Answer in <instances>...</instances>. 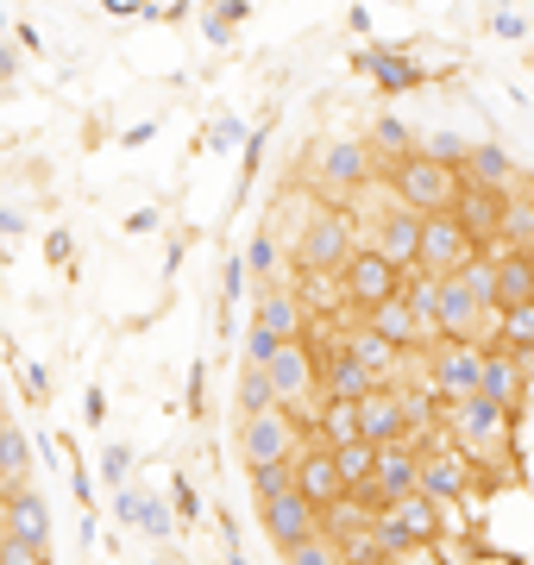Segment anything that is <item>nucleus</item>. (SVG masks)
<instances>
[{
    "label": "nucleus",
    "mask_w": 534,
    "mask_h": 565,
    "mask_svg": "<svg viewBox=\"0 0 534 565\" xmlns=\"http://www.w3.org/2000/svg\"><path fill=\"white\" fill-rule=\"evenodd\" d=\"M466 182H472V189H496V195H515V189H522V170H515V158L496 139H484V145H472V158H466Z\"/></svg>",
    "instance_id": "obj_21"
},
{
    "label": "nucleus",
    "mask_w": 534,
    "mask_h": 565,
    "mask_svg": "<svg viewBox=\"0 0 534 565\" xmlns=\"http://www.w3.org/2000/svg\"><path fill=\"white\" fill-rule=\"evenodd\" d=\"M83 415H88V427H102L107 422V396L95 384H88V396H83Z\"/></svg>",
    "instance_id": "obj_49"
},
{
    "label": "nucleus",
    "mask_w": 534,
    "mask_h": 565,
    "mask_svg": "<svg viewBox=\"0 0 534 565\" xmlns=\"http://www.w3.org/2000/svg\"><path fill=\"white\" fill-rule=\"evenodd\" d=\"M472 258H484V245L459 226V214H434L421 226V277H459Z\"/></svg>",
    "instance_id": "obj_9"
},
{
    "label": "nucleus",
    "mask_w": 534,
    "mask_h": 565,
    "mask_svg": "<svg viewBox=\"0 0 534 565\" xmlns=\"http://www.w3.org/2000/svg\"><path fill=\"white\" fill-rule=\"evenodd\" d=\"M32 459H39V446H32V434H25L20 422L0 427V478L13 490H25V478H32Z\"/></svg>",
    "instance_id": "obj_28"
},
{
    "label": "nucleus",
    "mask_w": 534,
    "mask_h": 565,
    "mask_svg": "<svg viewBox=\"0 0 534 565\" xmlns=\"http://www.w3.org/2000/svg\"><path fill=\"white\" fill-rule=\"evenodd\" d=\"M13 44H20V51H44L39 25H13Z\"/></svg>",
    "instance_id": "obj_53"
},
{
    "label": "nucleus",
    "mask_w": 534,
    "mask_h": 565,
    "mask_svg": "<svg viewBox=\"0 0 534 565\" xmlns=\"http://www.w3.org/2000/svg\"><path fill=\"white\" fill-rule=\"evenodd\" d=\"M359 214L352 207H314L309 221H302V233H296V245H289V258H296V277H340L352 258H359Z\"/></svg>",
    "instance_id": "obj_1"
},
{
    "label": "nucleus",
    "mask_w": 534,
    "mask_h": 565,
    "mask_svg": "<svg viewBox=\"0 0 534 565\" xmlns=\"http://www.w3.org/2000/svg\"><path fill=\"white\" fill-rule=\"evenodd\" d=\"M377 177H391V170L377 163V151L365 139H321L309 158V182L328 207H346L352 195L377 189Z\"/></svg>",
    "instance_id": "obj_2"
},
{
    "label": "nucleus",
    "mask_w": 534,
    "mask_h": 565,
    "mask_svg": "<svg viewBox=\"0 0 534 565\" xmlns=\"http://www.w3.org/2000/svg\"><path fill=\"white\" fill-rule=\"evenodd\" d=\"M246 139V126L233 120V114H226V120H214L207 126V151H233V145Z\"/></svg>",
    "instance_id": "obj_43"
},
{
    "label": "nucleus",
    "mask_w": 534,
    "mask_h": 565,
    "mask_svg": "<svg viewBox=\"0 0 534 565\" xmlns=\"http://www.w3.org/2000/svg\"><path fill=\"white\" fill-rule=\"evenodd\" d=\"M44 258L70 264V258H76V233H70V226H51V233H44Z\"/></svg>",
    "instance_id": "obj_44"
},
{
    "label": "nucleus",
    "mask_w": 534,
    "mask_h": 565,
    "mask_svg": "<svg viewBox=\"0 0 534 565\" xmlns=\"http://www.w3.org/2000/svg\"><path fill=\"white\" fill-rule=\"evenodd\" d=\"M359 70H365L384 95H403V88H415V82H421V70H415L403 51H365V57H359Z\"/></svg>",
    "instance_id": "obj_29"
},
{
    "label": "nucleus",
    "mask_w": 534,
    "mask_h": 565,
    "mask_svg": "<svg viewBox=\"0 0 534 565\" xmlns=\"http://www.w3.org/2000/svg\"><path fill=\"white\" fill-rule=\"evenodd\" d=\"M284 345H289V340H277V333H265V327H246V359H239V364H258V371H270Z\"/></svg>",
    "instance_id": "obj_39"
},
{
    "label": "nucleus",
    "mask_w": 534,
    "mask_h": 565,
    "mask_svg": "<svg viewBox=\"0 0 534 565\" xmlns=\"http://www.w3.org/2000/svg\"><path fill=\"white\" fill-rule=\"evenodd\" d=\"M340 289H346V308L365 321V315H377L384 302H396V296L409 289V277H403L391 258H377L371 245H359V258L340 270Z\"/></svg>",
    "instance_id": "obj_6"
},
{
    "label": "nucleus",
    "mask_w": 534,
    "mask_h": 565,
    "mask_svg": "<svg viewBox=\"0 0 534 565\" xmlns=\"http://www.w3.org/2000/svg\"><path fill=\"white\" fill-rule=\"evenodd\" d=\"M472 484H478V465L466 459L459 446H434V452H421V497H428V503L459 509Z\"/></svg>",
    "instance_id": "obj_11"
},
{
    "label": "nucleus",
    "mask_w": 534,
    "mask_h": 565,
    "mask_svg": "<svg viewBox=\"0 0 534 565\" xmlns=\"http://www.w3.org/2000/svg\"><path fill=\"white\" fill-rule=\"evenodd\" d=\"M510 202H515V195H496V189H472V182H466V195H459V207H452V214H459V226H466V233L484 245V252H491L496 233H503V214H510Z\"/></svg>",
    "instance_id": "obj_18"
},
{
    "label": "nucleus",
    "mask_w": 534,
    "mask_h": 565,
    "mask_svg": "<svg viewBox=\"0 0 534 565\" xmlns=\"http://www.w3.org/2000/svg\"><path fill=\"white\" fill-rule=\"evenodd\" d=\"M207 13H214V20H226V25H239V20L252 13V7H246V0H214Z\"/></svg>",
    "instance_id": "obj_48"
},
{
    "label": "nucleus",
    "mask_w": 534,
    "mask_h": 565,
    "mask_svg": "<svg viewBox=\"0 0 534 565\" xmlns=\"http://www.w3.org/2000/svg\"><path fill=\"white\" fill-rule=\"evenodd\" d=\"M102 478L114 490H132V446H126V440H107L102 446Z\"/></svg>",
    "instance_id": "obj_37"
},
{
    "label": "nucleus",
    "mask_w": 534,
    "mask_h": 565,
    "mask_svg": "<svg viewBox=\"0 0 534 565\" xmlns=\"http://www.w3.org/2000/svg\"><path fill=\"white\" fill-rule=\"evenodd\" d=\"M102 7H107V13H114V20H132V13H145L139 0H102Z\"/></svg>",
    "instance_id": "obj_56"
},
{
    "label": "nucleus",
    "mask_w": 534,
    "mask_h": 565,
    "mask_svg": "<svg viewBox=\"0 0 534 565\" xmlns=\"http://www.w3.org/2000/svg\"><path fill=\"white\" fill-rule=\"evenodd\" d=\"M421 158L447 163V170H466V158H472V139H459V132H428V139H421Z\"/></svg>",
    "instance_id": "obj_35"
},
{
    "label": "nucleus",
    "mask_w": 534,
    "mask_h": 565,
    "mask_svg": "<svg viewBox=\"0 0 534 565\" xmlns=\"http://www.w3.org/2000/svg\"><path fill=\"white\" fill-rule=\"evenodd\" d=\"M20 76V51H13V44H0V82H13Z\"/></svg>",
    "instance_id": "obj_54"
},
{
    "label": "nucleus",
    "mask_w": 534,
    "mask_h": 565,
    "mask_svg": "<svg viewBox=\"0 0 534 565\" xmlns=\"http://www.w3.org/2000/svg\"><path fill=\"white\" fill-rule=\"evenodd\" d=\"M421 377H428V390L447 408L466 403L484 384V345H434L428 359H421Z\"/></svg>",
    "instance_id": "obj_8"
},
{
    "label": "nucleus",
    "mask_w": 534,
    "mask_h": 565,
    "mask_svg": "<svg viewBox=\"0 0 534 565\" xmlns=\"http://www.w3.org/2000/svg\"><path fill=\"white\" fill-rule=\"evenodd\" d=\"M151 132H158V126H151V120H139V126H126L120 139H126V145H145V139H151Z\"/></svg>",
    "instance_id": "obj_57"
},
{
    "label": "nucleus",
    "mask_w": 534,
    "mask_h": 565,
    "mask_svg": "<svg viewBox=\"0 0 534 565\" xmlns=\"http://www.w3.org/2000/svg\"><path fill=\"white\" fill-rule=\"evenodd\" d=\"M421 490V446H377V478H371V503L391 509L403 503V497H415Z\"/></svg>",
    "instance_id": "obj_12"
},
{
    "label": "nucleus",
    "mask_w": 534,
    "mask_h": 565,
    "mask_svg": "<svg viewBox=\"0 0 534 565\" xmlns=\"http://www.w3.org/2000/svg\"><path fill=\"white\" fill-rule=\"evenodd\" d=\"M421 226H428L421 214H409L403 202H391V207H377L365 245L377 252V258H391L403 277H415V270H421Z\"/></svg>",
    "instance_id": "obj_10"
},
{
    "label": "nucleus",
    "mask_w": 534,
    "mask_h": 565,
    "mask_svg": "<svg viewBox=\"0 0 534 565\" xmlns=\"http://www.w3.org/2000/svg\"><path fill=\"white\" fill-rule=\"evenodd\" d=\"M491 32H496V39H528L534 20H528V13H491Z\"/></svg>",
    "instance_id": "obj_46"
},
{
    "label": "nucleus",
    "mask_w": 534,
    "mask_h": 565,
    "mask_svg": "<svg viewBox=\"0 0 534 565\" xmlns=\"http://www.w3.org/2000/svg\"><path fill=\"white\" fill-rule=\"evenodd\" d=\"M258 515H265V534L277 541V553H296L302 541H314V534H321V509L302 503L296 490H289V497H277V503H265Z\"/></svg>",
    "instance_id": "obj_15"
},
{
    "label": "nucleus",
    "mask_w": 534,
    "mask_h": 565,
    "mask_svg": "<svg viewBox=\"0 0 534 565\" xmlns=\"http://www.w3.org/2000/svg\"><path fill=\"white\" fill-rule=\"evenodd\" d=\"M0 534H13V541H51V503L32 484L13 490V503L0 509Z\"/></svg>",
    "instance_id": "obj_23"
},
{
    "label": "nucleus",
    "mask_w": 534,
    "mask_h": 565,
    "mask_svg": "<svg viewBox=\"0 0 534 565\" xmlns=\"http://www.w3.org/2000/svg\"><path fill=\"white\" fill-rule=\"evenodd\" d=\"M25 233V214L20 207H0V239H20Z\"/></svg>",
    "instance_id": "obj_50"
},
{
    "label": "nucleus",
    "mask_w": 534,
    "mask_h": 565,
    "mask_svg": "<svg viewBox=\"0 0 534 565\" xmlns=\"http://www.w3.org/2000/svg\"><path fill=\"white\" fill-rule=\"evenodd\" d=\"M296 490V465H265V471H252V497H258V509L277 503V497H289Z\"/></svg>",
    "instance_id": "obj_36"
},
{
    "label": "nucleus",
    "mask_w": 534,
    "mask_h": 565,
    "mask_svg": "<svg viewBox=\"0 0 534 565\" xmlns=\"http://www.w3.org/2000/svg\"><path fill=\"white\" fill-rule=\"evenodd\" d=\"M340 345H346L352 359L365 364V371H371V377H377L384 390H396V384H403V352H396V345L384 340V333H371L365 321H352L346 333H340Z\"/></svg>",
    "instance_id": "obj_17"
},
{
    "label": "nucleus",
    "mask_w": 534,
    "mask_h": 565,
    "mask_svg": "<svg viewBox=\"0 0 534 565\" xmlns=\"http://www.w3.org/2000/svg\"><path fill=\"white\" fill-rule=\"evenodd\" d=\"M0 565H51V541H13V534H0Z\"/></svg>",
    "instance_id": "obj_38"
},
{
    "label": "nucleus",
    "mask_w": 534,
    "mask_h": 565,
    "mask_svg": "<svg viewBox=\"0 0 534 565\" xmlns=\"http://www.w3.org/2000/svg\"><path fill=\"white\" fill-rule=\"evenodd\" d=\"M284 565H346V559H340V546H333L328 534H314V541H302L296 553H284Z\"/></svg>",
    "instance_id": "obj_40"
},
{
    "label": "nucleus",
    "mask_w": 534,
    "mask_h": 565,
    "mask_svg": "<svg viewBox=\"0 0 534 565\" xmlns=\"http://www.w3.org/2000/svg\"><path fill=\"white\" fill-rule=\"evenodd\" d=\"M491 352H510V359L534 364V302L528 308H503L496 315V345Z\"/></svg>",
    "instance_id": "obj_31"
},
{
    "label": "nucleus",
    "mask_w": 534,
    "mask_h": 565,
    "mask_svg": "<svg viewBox=\"0 0 534 565\" xmlns=\"http://www.w3.org/2000/svg\"><path fill=\"white\" fill-rule=\"evenodd\" d=\"M252 282V264H246V252H233V258H226V277H221V296H226V308L239 302V289H246Z\"/></svg>",
    "instance_id": "obj_42"
},
{
    "label": "nucleus",
    "mask_w": 534,
    "mask_h": 565,
    "mask_svg": "<svg viewBox=\"0 0 534 565\" xmlns=\"http://www.w3.org/2000/svg\"><path fill=\"white\" fill-rule=\"evenodd\" d=\"M233 408H239V422H258V415H277V384H270V371L258 364H239V377H233Z\"/></svg>",
    "instance_id": "obj_26"
},
{
    "label": "nucleus",
    "mask_w": 534,
    "mask_h": 565,
    "mask_svg": "<svg viewBox=\"0 0 534 565\" xmlns=\"http://www.w3.org/2000/svg\"><path fill=\"white\" fill-rule=\"evenodd\" d=\"M496 258V296L503 308H528L534 302V245L528 252H491Z\"/></svg>",
    "instance_id": "obj_25"
},
{
    "label": "nucleus",
    "mask_w": 534,
    "mask_h": 565,
    "mask_svg": "<svg viewBox=\"0 0 534 565\" xmlns=\"http://www.w3.org/2000/svg\"><path fill=\"white\" fill-rule=\"evenodd\" d=\"M170 515H177V522H202V490L189 484V478L170 484Z\"/></svg>",
    "instance_id": "obj_41"
},
{
    "label": "nucleus",
    "mask_w": 534,
    "mask_h": 565,
    "mask_svg": "<svg viewBox=\"0 0 534 565\" xmlns=\"http://www.w3.org/2000/svg\"><path fill=\"white\" fill-rule=\"evenodd\" d=\"M391 195L409 214H421V221H434V214H452L459 207V195H466V170H447V163H434V158H403L391 170Z\"/></svg>",
    "instance_id": "obj_3"
},
{
    "label": "nucleus",
    "mask_w": 534,
    "mask_h": 565,
    "mask_svg": "<svg viewBox=\"0 0 534 565\" xmlns=\"http://www.w3.org/2000/svg\"><path fill=\"white\" fill-rule=\"evenodd\" d=\"M528 371H534V364L510 359V352H484V384H478V396H484V403H496V408H510V415H522Z\"/></svg>",
    "instance_id": "obj_19"
},
{
    "label": "nucleus",
    "mask_w": 534,
    "mask_h": 565,
    "mask_svg": "<svg viewBox=\"0 0 534 565\" xmlns=\"http://www.w3.org/2000/svg\"><path fill=\"white\" fill-rule=\"evenodd\" d=\"M296 296H302V308H309V315H321V321H328L333 308H346L340 277H296Z\"/></svg>",
    "instance_id": "obj_34"
},
{
    "label": "nucleus",
    "mask_w": 534,
    "mask_h": 565,
    "mask_svg": "<svg viewBox=\"0 0 534 565\" xmlns=\"http://www.w3.org/2000/svg\"><path fill=\"white\" fill-rule=\"evenodd\" d=\"M328 452H333V446H328ZM333 459H340V478H346L352 497H371V478H377V446H371V440H352V446H340Z\"/></svg>",
    "instance_id": "obj_32"
},
{
    "label": "nucleus",
    "mask_w": 534,
    "mask_h": 565,
    "mask_svg": "<svg viewBox=\"0 0 534 565\" xmlns=\"http://www.w3.org/2000/svg\"><path fill=\"white\" fill-rule=\"evenodd\" d=\"M20 377H25V396H32V403H44V396H51V371H44L39 359H25Z\"/></svg>",
    "instance_id": "obj_45"
},
{
    "label": "nucleus",
    "mask_w": 534,
    "mask_h": 565,
    "mask_svg": "<svg viewBox=\"0 0 534 565\" xmlns=\"http://www.w3.org/2000/svg\"><path fill=\"white\" fill-rule=\"evenodd\" d=\"M365 145L377 151V163H384V170H396L403 158H415V151H421V139H415L396 114H377V120L365 126Z\"/></svg>",
    "instance_id": "obj_27"
},
{
    "label": "nucleus",
    "mask_w": 534,
    "mask_h": 565,
    "mask_svg": "<svg viewBox=\"0 0 534 565\" xmlns=\"http://www.w3.org/2000/svg\"><path fill=\"white\" fill-rule=\"evenodd\" d=\"M296 497H302V503H314L321 515H328V509H340V497H352L346 478H340V459H333L321 440L296 459Z\"/></svg>",
    "instance_id": "obj_14"
},
{
    "label": "nucleus",
    "mask_w": 534,
    "mask_h": 565,
    "mask_svg": "<svg viewBox=\"0 0 534 565\" xmlns=\"http://www.w3.org/2000/svg\"><path fill=\"white\" fill-rule=\"evenodd\" d=\"M440 534H447V509L428 503L421 490L403 497V503H391V509H377V541L391 546V559H403L415 546H440Z\"/></svg>",
    "instance_id": "obj_5"
},
{
    "label": "nucleus",
    "mask_w": 534,
    "mask_h": 565,
    "mask_svg": "<svg viewBox=\"0 0 534 565\" xmlns=\"http://www.w3.org/2000/svg\"><path fill=\"white\" fill-rule=\"evenodd\" d=\"M126 233H158V207H139V214H126Z\"/></svg>",
    "instance_id": "obj_52"
},
{
    "label": "nucleus",
    "mask_w": 534,
    "mask_h": 565,
    "mask_svg": "<svg viewBox=\"0 0 534 565\" xmlns=\"http://www.w3.org/2000/svg\"><path fill=\"white\" fill-rule=\"evenodd\" d=\"M189 415H202V364L189 371Z\"/></svg>",
    "instance_id": "obj_55"
},
{
    "label": "nucleus",
    "mask_w": 534,
    "mask_h": 565,
    "mask_svg": "<svg viewBox=\"0 0 534 565\" xmlns=\"http://www.w3.org/2000/svg\"><path fill=\"white\" fill-rule=\"evenodd\" d=\"M391 565H452L440 546H415V553H403V559H391Z\"/></svg>",
    "instance_id": "obj_47"
},
{
    "label": "nucleus",
    "mask_w": 534,
    "mask_h": 565,
    "mask_svg": "<svg viewBox=\"0 0 534 565\" xmlns=\"http://www.w3.org/2000/svg\"><path fill=\"white\" fill-rule=\"evenodd\" d=\"M114 522L139 527V534H151V541H170V534H177V515H170L151 490H114Z\"/></svg>",
    "instance_id": "obj_20"
},
{
    "label": "nucleus",
    "mask_w": 534,
    "mask_h": 565,
    "mask_svg": "<svg viewBox=\"0 0 534 565\" xmlns=\"http://www.w3.org/2000/svg\"><path fill=\"white\" fill-rule=\"evenodd\" d=\"M7 422H13V415H7V408H0V427H7Z\"/></svg>",
    "instance_id": "obj_58"
},
{
    "label": "nucleus",
    "mask_w": 534,
    "mask_h": 565,
    "mask_svg": "<svg viewBox=\"0 0 534 565\" xmlns=\"http://www.w3.org/2000/svg\"><path fill=\"white\" fill-rule=\"evenodd\" d=\"M314 440L321 446H352V440H365V422H359V403H321V415H314Z\"/></svg>",
    "instance_id": "obj_30"
},
{
    "label": "nucleus",
    "mask_w": 534,
    "mask_h": 565,
    "mask_svg": "<svg viewBox=\"0 0 534 565\" xmlns=\"http://www.w3.org/2000/svg\"><path fill=\"white\" fill-rule=\"evenodd\" d=\"M246 264H252V282H258V289H277V282H296V277H284V233H277V221H265L258 233H252V245H246Z\"/></svg>",
    "instance_id": "obj_24"
},
{
    "label": "nucleus",
    "mask_w": 534,
    "mask_h": 565,
    "mask_svg": "<svg viewBox=\"0 0 534 565\" xmlns=\"http://www.w3.org/2000/svg\"><path fill=\"white\" fill-rule=\"evenodd\" d=\"M459 282L472 289V302L484 308V315H503V296H496V258H491V252L466 264V270H459Z\"/></svg>",
    "instance_id": "obj_33"
},
{
    "label": "nucleus",
    "mask_w": 534,
    "mask_h": 565,
    "mask_svg": "<svg viewBox=\"0 0 534 565\" xmlns=\"http://www.w3.org/2000/svg\"><path fill=\"white\" fill-rule=\"evenodd\" d=\"M252 327H265V333H277V340H309V308H302V296H296V282L258 289Z\"/></svg>",
    "instance_id": "obj_16"
},
{
    "label": "nucleus",
    "mask_w": 534,
    "mask_h": 565,
    "mask_svg": "<svg viewBox=\"0 0 534 565\" xmlns=\"http://www.w3.org/2000/svg\"><path fill=\"white\" fill-rule=\"evenodd\" d=\"M377 390H384V384H377V377H371V371L352 359L340 340L321 352V403H371Z\"/></svg>",
    "instance_id": "obj_13"
},
{
    "label": "nucleus",
    "mask_w": 534,
    "mask_h": 565,
    "mask_svg": "<svg viewBox=\"0 0 534 565\" xmlns=\"http://www.w3.org/2000/svg\"><path fill=\"white\" fill-rule=\"evenodd\" d=\"M7 25H13V20H7V13H0V32H7Z\"/></svg>",
    "instance_id": "obj_59"
},
{
    "label": "nucleus",
    "mask_w": 534,
    "mask_h": 565,
    "mask_svg": "<svg viewBox=\"0 0 534 565\" xmlns=\"http://www.w3.org/2000/svg\"><path fill=\"white\" fill-rule=\"evenodd\" d=\"M202 39H207V44H226V39H233V25L214 20V13H202Z\"/></svg>",
    "instance_id": "obj_51"
},
{
    "label": "nucleus",
    "mask_w": 534,
    "mask_h": 565,
    "mask_svg": "<svg viewBox=\"0 0 534 565\" xmlns=\"http://www.w3.org/2000/svg\"><path fill=\"white\" fill-rule=\"evenodd\" d=\"M270 384H277V403L289 415H309L321 403V345L314 340H289L270 364Z\"/></svg>",
    "instance_id": "obj_7"
},
{
    "label": "nucleus",
    "mask_w": 534,
    "mask_h": 565,
    "mask_svg": "<svg viewBox=\"0 0 534 565\" xmlns=\"http://www.w3.org/2000/svg\"><path fill=\"white\" fill-rule=\"evenodd\" d=\"M239 459L252 465V471H265V465H296L302 452H309V427L296 422L289 408H277V415H258V422H239Z\"/></svg>",
    "instance_id": "obj_4"
},
{
    "label": "nucleus",
    "mask_w": 534,
    "mask_h": 565,
    "mask_svg": "<svg viewBox=\"0 0 534 565\" xmlns=\"http://www.w3.org/2000/svg\"><path fill=\"white\" fill-rule=\"evenodd\" d=\"M359 422H365V440L371 446H403L409 440V408L396 390H377L371 403H359Z\"/></svg>",
    "instance_id": "obj_22"
}]
</instances>
